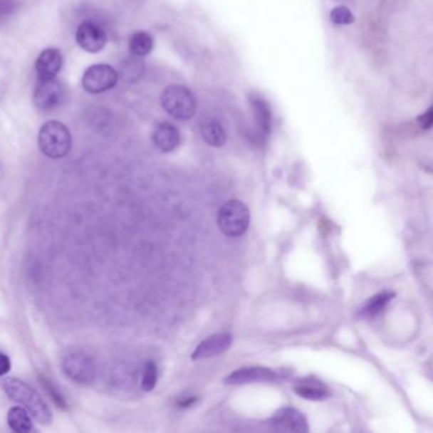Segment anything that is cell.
I'll return each mask as SVG.
<instances>
[{
    "label": "cell",
    "mask_w": 433,
    "mask_h": 433,
    "mask_svg": "<svg viewBox=\"0 0 433 433\" xmlns=\"http://www.w3.org/2000/svg\"><path fill=\"white\" fill-rule=\"evenodd\" d=\"M300 397L309 400H324L329 397V392L324 389L316 387H309V385H303V387H296L295 389Z\"/></svg>",
    "instance_id": "cell-20"
},
{
    "label": "cell",
    "mask_w": 433,
    "mask_h": 433,
    "mask_svg": "<svg viewBox=\"0 0 433 433\" xmlns=\"http://www.w3.org/2000/svg\"><path fill=\"white\" fill-rule=\"evenodd\" d=\"M76 42L84 51L90 53H100L107 43V33L98 24L84 22L78 27L75 33Z\"/></svg>",
    "instance_id": "cell-8"
},
{
    "label": "cell",
    "mask_w": 433,
    "mask_h": 433,
    "mask_svg": "<svg viewBox=\"0 0 433 433\" xmlns=\"http://www.w3.org/2000/svg\"><path fill=\"white\" fill-rule=\"evenodd\" d=\"M276 431L281 432H308V422L299 410L293 408H282L271 418L269 423Z\"/></svg>",
    "instance_id": "cell-9"
},
{
    "label": "cell",
    "mask_w": 433,
    "mask_h": 433,
    "mask_svg": "<svg viewBox=\"0 0 433 433\" xmlns=\"http://www.w3.org/2000/svg\"><path fill=\"white\" fill-rule=\"evenodd\" d=\"M11 367H12V363H11L9 358L4 353H0V377L8 374L11 371Z\"/></svg>",
    "instance_id": "cell-25"
},
{
    "label": "cell",
    "mask_w": 433,
    "mask_h": 433,
    "mask_svg": "<svg viewBox=\"0 0 433 433\" xmlns=\"http://www.w3.org/2000/svg\"><path fill=\"white\" fill-rule=\"evenodd\" d=\"M418 122L421 125L422 129H431L433 123L432 108H428L427 111L424 112L422 116H419V118H418Z\"/></svg>",
    "instance_id": "cell-24"
},
{
    "label": "cell",
    "mask_w": 433,
    "mask_h": 433,
    "mask_svg": "<svg viewBox=\"0 0 433 433\" xmlns=\"http://www.w3.org/2000/svg\"><path fill=\"white\" fill-rule=\"evenodd\" d=\"M251 223V214L243 202L231 199L224 204L217 214V224L224 234L238 238L244 234Z\"/></svg>",
    "instance_id": "cell-4"
},
{
    "label": "cell",
    "mask_w": 433,
    "mask_h": 433,
    "mask_svg": "<svg viewBox=\"0 0 433 433\" xmlns=\"http://www.w3.org/2000/svg\"><path fill=\"white\" fill-rule=\"evenodd\" d=\"M17 6L16 0H0V19L9 17Z\"/></svg>",
    "instance_id": "cell-23"
},
{
    "label": "cell",
    "mask_w": 433,
    "mask_h": 433,
    "mask_svg": "<svg viewBox=\"0 0 433 433\" xmlns=\"http://www.w3.org/2000/svg\"><path fill=\"white\" fill-rule=\"evenodd\" d=\"M162 105L172 118L187 121L197 111V100L194 93L182 85H169L162 93Z\"/></svg>",
    "instance_id": "cell-3"
},
{
    "label": "cell",
    "mask_w": 433,
    "mask_h": 433,
    "mask_svg": "<svg viewBox=\"0 0 433 433\" xmlns=\"http://www.w3.org/2000/svg\"><path fill=\"white\" fill-rule=\"evenodd\" d=\"M157 380H158V369H157V365L149 361L145 363L144 366V374H142V380H141V387L145 390V392H152V389L157 385Z\"/></svg>",
    "instance_id": "cell-19"
},
{
    "label": "cell",
    "mask_w": 433,
    "mask_h": 433,
    "mask_svg": "<svg viewBox=\"0 0 433 433\" xmlns=\"http://www.w3.org/2000/svg\"><path fill=\"white\" fill-rule=\"evenodd\" d=\"M152 142L160 152H173L181 144V135L174 125L169 122L159 123L152 132Z\"/></svg>",
    "instance_id": "cell-13"
},
{
    "label": "cell",
    "mask_w": 433,
    "mask_h": 433,
    "mask_svg": "<svg viewBox=\"0 0 433 433\" xmlns=\"http://www.w3.org/2000/svg\"><path fill=\"white\" fill-rule=\"evenodd\" d=\"M395 295L389 293V291L375 295L374 298H371L363 306V309L361 311V316H363V318H374V316L377 315L379 313H381V311H384V308L390 303V300Z\"/></svg>",
    "instance_id": "cell-18"
},
{
    "label": "cell",
    "mask_w": 433,
    "mask_h": 433,
    "mask_svg": "<svg viewBox=\"0 0 433 433\" xmlns=\"http://www.w3.org/2000/svg\"><path fill=\"white\" fill-rule=\"evenodd\" d=\"M41 382L48 392L50 398L53 399V403L56 404L60 409H68V403L59 389L55 387L51 381L47 380L46 377H41Z\"/></svg>",
    "instance_id": "cell-21"
},
{
    "label": "cell",
    "mask_w": 433,
    "mask_h": 433,
    "mask_svg": "<svg viewBox=\"0 0 433 433\" xmlns=\"http://www.w3.org/2000/svg\"><path fill=\"white\" fill-rule=\"evenodd\" d=\"M65 375L76 384H92L97 377V366L93 358L82 352H71L63 360Z\"/></svg>",
    "instance_id": "cell-5"
},
{
    "label": "cell",
    "mask_w": 433,
    "mask_h": 433,
    "mask_svg": "<svg viewBox=\"0 0 433 433\" xmlns=\"http://www.w3.org/2000/svg\"><path fill=\"white\" fill-rule=\"evenodd\" d=\"M152 47H154V40L147 32L139 31L130 38V51L137 58L149 55L152 53Z\"/></svg>",
    "instance_id": "cell-17"
},
{
    "label": "cell",
    "mask_w": 433,
    "mask_h": 433,
    "mask_svg": "<svg viewBox=\"0 0 433 433\" xmlns=\"http://www.w3.org/2000/svg\"><path fill=\"white\" fill-rule=\"evenodd\" d=\"M330 21L334 24H351L355 21V17L351 11L347 6H335L330 12Z\"/></svg>",
    "instance_id": "cell-22"
},
{
    "label": "cell",
    "mask_w": 433,
    "mask_h": 433,
    "mask_svg": "<svg viewBox=\"0 0 433 433\" xmlns=\"http://www.w3.org/2000/svg\"><path fill=\"white\" fill-rule=\"evenodd\" d=\"M231 335L228 333H219L211 335L202 340L192 353V360L215 358L221 355L231 345Z\"/></svg>",
    "instance_id": "cell-10"
},
{
    "label": "cell",
    "mask_w": 433,
    "mask_h": 433,
    "mask_svg": "<svg viewBox=\"0 0 433 433\" xmlns=\"http://www.w3.org/2000/svg\"><path fill=\"white\" fill-rule=\"evenodd\" d=\"M71 135L64 123L53 120L42 126L38 134V147L47 158L63 159L71 150Z\"/></svg>",
    "instance_id": "cell-2"
},
{
    "label": "cell",
    "mask_w": 433,
    "mask_h": 433,
    "mask_svg": "<svg viewBox=\"0 0 433 433\" xmlns=\"http://www.w3.org/2000/svg\"><path fill=\"white\" fill-rule=\"evenodd\" d=\"M118 71L107 64H97L88 68L83 75L82 85L88 93L98 94L116 87Z\"/></svg>",
    "instance_id": "cell-6"
},
{
    "label": "cell",
    "mask_w": 433,
    "mask_h": 433,
    "mask_svg": "<svg viewBox=\"0 0 433 433\" xmlns=\"http://www.w3.org/2000/svg\"><path fill=\"white\" fill-rule=\"evenodd\" d=\"M0 385L9 398L21 404L38 423L45 426L51 423L53 413L48 405L27 382L19 380L17 377H6L1 380Z\"/></svg>",
    "instance_id": "cell-1"
},
{
    "label": "cell",
    "mask_w": 433,
    "mask_h": 433,
    "mask_svg": "<svg viewBox=\"0 0 433 433\" xmlns=\"http://www.w3.org/2000/svg\"><path fill=\"white\" fill-rule=\"evenodd\" d=\"M63 66V55L58 48L43 50L36 60L38 79H55Z\"/></svg>",
    "instance_id": "cell-12"
},
{
    "label": "cell",
    "mask_w": 433,
    "mask_h": 433,
    "mask_svg": "<svg viewBox=\"0 0 433 433\" xmlns=\"http://www.w3.org/2000/svg\"><path fill=\"white\" fill-rule=\"evenodd\" d=\"M251 102H252L253 115H254L258 135L261 137H267L271 132V126H272L271 108L267 105V102L259 97H253Z\"/></svg>",
    "instance_id": "cell-14"
},
{
    "label": "cell",
    "mask_w": 433,
    "mask_h": 433,
    "mask_svg": "<svg viewBox=\"0 0 433 433\" xmlns=\"http://www.w3.org/2000/svg\"><path fill=\"white\" fill-rule=\"evenodd\" d=\"M199 131H201L204 140L211 147H223L224 144L226 142V132L223 126L215 120L207 118L205 121H202Z\"/></svg>",
    "instance_id": "cell-15"
},
{
    "label": "cell",
    "mask_w": 433,
    "mask_h": 433,
    "mask_svg": "<svg viewBox=\"0 0 433 433\" xmlns=\"http://www.w3.org/2000/svg\"><path fill=\"white\" fill-rule=\"evenodd\" d=\"M277 379V375L272 370L266 367H246L234 371L225 379L228 385H243L251 382H266Z\"/></svg>",
    "instance_id": "cell-11"
},
{
    "label": "cell",
    "mask_w": 433,
    "mask_h": 433,
    "mask_svg": "<svg viewBox=\"0 0 433 433\" xmlns=\"http://www.w3.org/2000/svg\"><path fill=\"white\" fill-rule=\"evenodd\" d=\"M61 100L63 88L56 79H38L33 92V102L40 111H53Z\"/></svg>",
    "instance_id": "cell-7"
},
{
    "label": "cell",
    "mask_w": 433,
    "mask_h": 433,
    "mask_svg": "<svg viewBox=\"0 0 433 433\" xmlns=\"http://www.w3.org/2000/svg\"><path fill=\"white\" fill-rule=\"evenodd\" d=\"M6 421L12 431L17 433H28L33 429L30 413L24 407H13L8 412Z\"/></svg>",
    "instance_id": "cell-16"
}]
</instances>
